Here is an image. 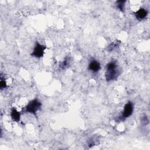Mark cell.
Wrapping results in <instances>:
<instances>
[{
  "mask_svg": "<svg viewBox=\"0 0 150 150\" xmlns=\"http://www.w3.org/2000/svg\"><path fill=\"white\" fill-rule=\"evenodd\" d=\"M121 73L116 61H111L108 63L105 67V77L107 81H111L117 79Z\"/></svg>",
  "mask_w": 150,
  "mask_h": 150,
  "instance_id": "cell-1",
  "label": "cell"
},
{
  "mask_svg": "<svg viewBox=\"0 0 150 150\" xmlns=\"http://www.w3.org/2000/svg\"><path fill=\"white\" fill-rule=\"evenodd\" d=\"M42 105V103L39 99L34 98L27 104L23 111L25 113H29L34 115H36L37 112L41 110Z\"/></svg>",
  "mask_w": 150,
  "mask_h": 150,
  "instance_id": "cell-2",
  "label": "cell"
},
{
  "mask_svg": "<svg viewBox=\"0 0 150 150\" xmlns=\"http://www.w3.org/2000/svg\"><path fill=\"white\" fill-rule=\"evenodd\" d=\"M134 111V104L131 101H128L124 107L123 111L121 114L118 117L116 120L117 122H121L125 121L127 118L129 117L133 113Z\"/></svg>",
  "mask_w": 150,
  "mask_h": 150,
  "instance_id": "cell-3",
  "label": "cell"
},
{
  "mask_svg": "<svg viewBox=\"0 0 150 150\" xmlns=\"http://www.w3.org/2000/svg\"><path fill=\"white\" fill-rule=\"evenodd\" d=\"M46 49V46L45 45L40 43L39 42H36L31 53V56L37 59L41 58L43 56Z\"/></svg>",
  "mask_w": 150,
  "mask_h": 150,
  "instance_id": "cell-4",
  "label": "cell"
},
{
  "mask_svg": "<svg viewBox=\"0 0 150 150\" xmlns=\"http://www.w3.org/2000/svg\"><path fill=\"white\" fill-rule=\"evenodd\" d=\"M88 69L93 73H97L101 69V64L98 60L92 59L90 60L88 64Z\"/></svg>",
  "mask_w": 150,
  "mask_h": 150,
  "instance_id": "cell-5",
  "label": "cell"
},
{
  "mask_svg": "<svg viewBox=\"0 0 150 150\" xmlns=\"http://www.w3.org/2000/svg\"><path fill=\"white\" fill-rule=\"evenodd\" d=\"M134 15L137 19H138V21H142L147 17L148 15V12L146 9L144 8H141L134 13Z\"/></svg>",
  "mask_w": 150,
  "mask_h": 150,
  "instance_id": "cell-6",
  "label": "cell"
},
{
  "mask_svg": "<svg viewBox=\"0 0 150 150\" xmlns=\"http://www.w3.org/2000/svg\"><path fill=\"white\" fill-rule=\"evenodd\" d=\"M21 112L18 111L15 107H13L11 108V117L12 120L16 122H18L20 121L21 120Z\"/></svg>",
  "mask_w": 150,
  "mask_h": 150,
  "instance_id": "cell-7",
  "label": "cell"
},
{
  "mask_svg": "<svg viewBox=\"0 0 150 150\" xmlns=\"http://www.w3.org/2000/svg\"><path fill=\"white\" fill-rule=\"evenodd\" d=\"M126 1L125 0H120V1H117L115 2V5L117 8L122 12H123L124 11L125 9V4L126 3Z\"/></svg>",
  "mask_w": 150,
  "mask_h": 150,
  "instance_id": "cell-8",
  "label": "cell"
},
{
  "mask_svg": "<svg viewBox=\"0 0 150 150\" xmlns=\"http://www.w3.org/2000/svg\"><path fill=\"white\" fill-rule=\"evenodd\" d=\"M70 58L69 57H65L64 60L62 62H61L60 64H59L60 69L64 70V69H66L67 67H68L69 63H70Z\"/></svg>",
  "mask_w": 150,
  "mask_h": 150,
  "instance_id": "cell-9",
  "label": "cell"
},
{
  "mask_svg": "<svg viewBox=\"0 0 150 150\" xmlns=\"http://www.w3.org/2000/svg\"><path fill=\"white\" fill-rule=\"evenodd\" d=\"M120 44V41H118V40H116L115 42H113L112 43H111L108 46V47H107V50L108 51H112L113 50H114L115 48L118 47L119 46Z\"/></svg>",
  "mask_w": 150,
  "mask_h": 150,
  "instance_id": "cell-10",
  "label": "cell"
},
{
  "mask_svg": "<svg viewBox=\"0 0 150 150\" xmlns=\"http://www.w3.org/2000/svg\"><path fill=\"white\" fill-rule=\"evenodd\" d=\"M7 87V84L5 81V79L3 78V77L1 76V81H0V88L1 90H4Z\"/></svg>",
  "mask_w": 150,
  "mask_h": 150,
  "instance_id": "cell-11",
  "label": "cell"
}]
</instances>
